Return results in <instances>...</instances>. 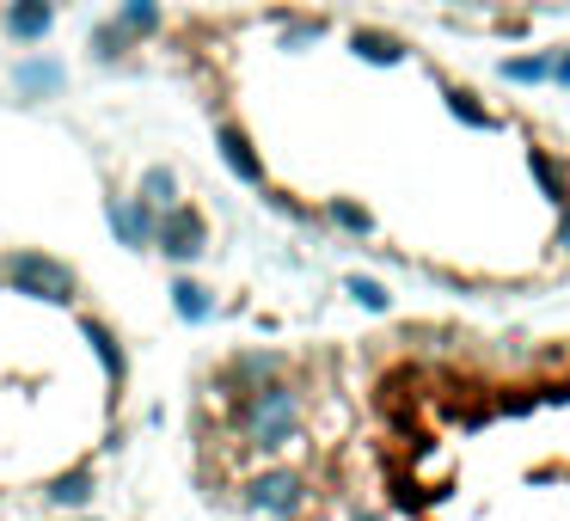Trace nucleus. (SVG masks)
<instances>
[{"instance_id": "1", "label": "nucleus", "mask_w": 570, "mask_h": 521, "mask_svg": "<svg viewBox=\"0 0 570 521\" xmlns=\"http://www.w3.org/2000/svg\"><path fill=\"white\" fill-rule=\"evenodd\" d=\"M234 423H239L252 454H283L301 435V393L276 374V381H264V386H252V393L234 399Z\"/></svg>"}, {"instance_id": "9", "label": "nucleus", "mask_w": 570, "mask_h": 521, "mask_svg": "<svg viewBox=\"0 0 570 521\" xmlns=\"http://www.w3.org/2000/svg\"><path fill=\"white\" fill-rule=\"evenodd\" d=\"M173 313L185 325H209L215 320V288L197 283V276H178V283H173Z\"/></svg>"}, {"instance_id": "7", "label": "nucleus", "mask_w": 570, "mask_h": 521, "mask_svg": "<svg viewBox=\"0 0 570 521\" xmlns=\"http://www.w3.org/2000/svg\"><path fill=\"white\" fill-rule=\"evenodd\" d=\"M215 148H222L227 173H234L239 185H264V160H258V148H252V136L239 124H215Z\"/></svg>"}, {"instance_id": "5", "label": "nucleus", "mask_w": 570, "mask_h": 521, "mask_svg": "<svg viewBox=\"0 0 570 521\" xmlns=\"http://www.w3.org/2000/svg\"><path fill=\"white\" fill-rule=\"evenodd\" d=\"M62 87H68V68L56 62V56H26V62L13 68V99H19V105L62 99Z\"/></svg>"}, {"instance_id": "13", "label": "nucleus", "mask_w": 570, "mask_h": 521, "mask_svg": "<svg viewBox=\"0 0 570 521\" xmlns=\"http://www.w3.org/2000/svg\"><path fill=\"white\" fill-rule=\"evenodd\" d=\"M117 19H124L136 38H160V31H166V7H160V0H117Z\"/></svg>"}, {"instance_id": "4", "label": "nucleus", "mask_w": 570, "mask_h": 521, "mask_svg": "<svg viewBox=\"0 0 570 521\" xmlns=\"http://www.w3.org/2000/svg\"><path fill=\"white\" fill-rule=\"evenodd\" d=\"M154 252H160L166 264H197L203 252H209V222H203L197 203H166V209L154 215Z\"/></svg>"}, {"instance_id": "12", "label": "nucleus", "mask_w": 570, "mask_h": 521, "mask_svg": "<svg viewBox=\"0 0 570 521\" xmlns=\"http://www.w3.org/2000/svg\"><path fill=\"white\" fill-rule=\"evenodd\" d=\"M136 43H141V38L124 26V19H105V26L92 31V62H99V68H111V62H124V56L136 50Z\"/></svg>"}, {"instance_id": "11", "label": "nucleus", "mask_w": 570, "mask_h": 521, "mask_svg": "<svg viewBox=\"0 0 570 521\" xmlns=\"http://www.w3.org/2000/svg\"><path fill=\"white\" fill-rule=\"evenodd\" d=\"M80 332H87V344L99 350L105 374H111V381H124V374H129V356H124V344H117V332H111V325H105L99 313H87V320H80Z\"/></svg>"}, {"instance_id": "8", "label": "nucleus", "mask_w": 570, "mask_h": 521, "mask_svg": "<svg viewBox=\"0 0 570 521\" xmlns=\"http://www.w3.org/2000/svg\"><path fill=\"white\" fill-rule=\"evenodd\" d=\"M0 26L13 31L19 43H43L56 31V0H7Z\"/></svg>"}, {"instance_id": "10", "label": "nucleus", "mask_w": 570, "mask_h": 521, "mask_svg": "<svg viewBox=\"0 0 570 521\" xmlns=\"http://www.w3.org/2000/svg\"><path fill=\"white\" fill-rule=\"evenodd\" d=\"M92 491H99L92 466H75V472H62V479H50L43 503H50V509H87V503H92Z\"/></svg>"}, {"instance_id": "14", "label": "nucleus", "mask_w": 570, "mask_h": 521, "mask_svg": "<svg viewBox=\"0 0 570 521\" xmlns=\"http://www.w3.org/2000/svg\"><path fill=\"white\" fill-rule=\"evenodd\" d=\"M141 203H148V209L160 215L166 203H178V178L166 173V166H148V173H141Z\"/></svg>"}, {"instance_id": "15", "label": "nucleus", "mask_w": 570, "mask_h": 521, "mask_svg": "<svg viewBox=\"0 0 570 521\" xmlns=\"http://www.w3.org/2000/svg\"><path fill=\"white\" fill-rule=\"evenodd\" d=\"M350 295L362 301V307H374V313H386V288L381 283H368V276H350Z\"/></svg>"}, {"instance_id": "6", "label": "nucleus", "mask_w": 570, "mask_h": 521, "mask_svg": "<svg viewBox=\"0 0 570 521\" xmlns=\"http://www.w3.org/2000/svg\"><path fill=\"white\" fill-rule=\"evenodd\" d=\"M105 222H111V234L129 252H154V209L141 197H111L105 203Z\"/></svg>"}, {"instance_id": "17", "label": "nucleus", "mask_w": 570, "mask_h": 521, "mask_svg": "<svg viewBox=\"0 0 570 521\" xmlns=\"http://www.w3.org/2000/svg\"><path fill=\"white\" fill-rule=\"evenodd\" d=\"M0 288H7V276H0Z\"/></svg>"}, {"instance_id": "16", "label": "nucleus", "mask_w": 570, "mask_h": 521, "mask_svg": "<svg viewBox=\"0 0 570 521\" xmlns=\"http://www.w3.org/2000/svg\"><path fill=\"white\" fill-rule=\"evenodd\" d=\"M68 521H99V515H68Z\"/></svg>"}, {"instance_id": "2", "label": "nucleus", "mask_w": 570, "mask_h": 521, "mask_svg": "<svg viewBox=\"0 0 570 521\" xmlns=\"http://www.w3.org/2000/svg\"><path fill=\"white\" fill-rule=\"evenodd\" d=\"M0 276H7V288L43 301V307H75V295H80V276L62 258H50V252H7Z\"/></svg>"}, {"instance_id": "3", "label": "nucleus", "mask_w": 570, "mask_h": 521, "mask_svg": "<svg viewBox=\"0 0 570 521\" xmlns=\"http://www.w3.org/2000/svg\"><path fill=\"white\" fill-rule=\"evenodd\" d=\"M307 503H313V484H307V472H295V466H264L239 484V509L271 515V521H295Z\"/></svg>"}]
</instances>
